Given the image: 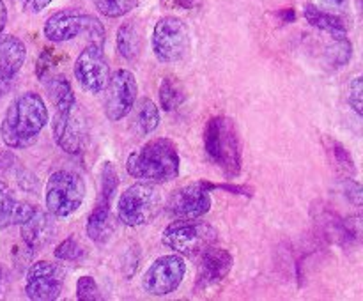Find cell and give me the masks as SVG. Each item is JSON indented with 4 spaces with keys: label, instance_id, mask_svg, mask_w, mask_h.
Returning <instances> with one entry per match:
<instances>
[{
    "label": "cell",
    "instance_id": "obj_1",
    "mask_svg": "<svg viewBox=\"0 0 363 301\" xmlns=\"http://www.w3.org/2000/svg\"><path fill=\"white\" fill-rule=\"evenodd\" d=\"M55 113L52 119V133L57 145L67 154H80L89 138L87 120L82 106L77 103L74 91L64 74H57L46 85Z\"/></svg>",
    "mask_w": 363,
    "mask_h": 301
},
{
    "label": "cell",
    "instance_id": "obj_2",
    "mask_svg": "<svg viewBox=\"0 0 363 301\" xmlns=\"http://www.w3.org/2000/svg\"><path fill=\"white\" fill-rule=\"evenodd\" d=\"M50 120L48 106L38 92H23L11 101L6 110L0 137L11 149H27L38 142L39 135Z\"/></svg>",
    "mask_w": 363,
    "mask_h": 301
},
{
    "label": "cell",
    "instance_id": "obj_3",
    "mask_svg": "<svg viewBox=\"0 0 363 301\" xmlns=\"http://www.w3.org/2000/svg\"><path fill=\"white\" fill-rule=\"evenodd\" d=\"M131 177L149 184H165L181 172V158L176 144L169 138H152L126 159Z\"/></svg>",
    "mask_w": 363,
    "mask_h": 301
},
{
    "label": "cell",
    "instance_id": "obj_4",
    "mask_svg": "<svg viewBox=\"0 0 363 301\" xmlns=\"http://www.w3.org/2000/svg\"><path fill=\"white\" fill-rule=\"evenodd\" d=\"M204 149L209 161L227 177H238L243 165V145L236 123L227 115H215L204 130Z\"/></svg>",
    "mask_w": 363,
    "mask_h": 301
},
{
    "label": "cell",
    "instance_id": "obj_5",
    "mask_svg": "<svg viewBox=\"0 0 363 301\" xmlns=\"http://www.w3.org/2000/svg\"><path fill=\"white\" fill-rule=\"evenodd\" d=\"M218 230L208 222L199 218H176L165 227L162 234V243L183 257L195 259L208 246L216 243Z\"/></svg>",
    "mask_w": 363,
    "mask_h": 301
},
{
    "label": "cell",
    "instance_id": "obj_6",
    "mask_svg": "<svg viewBox=\"0 0 363 301\" xmlns=\"http://www.w3.org/2000/svg\"><path fill=\"white\" fill-rule=\"evenodd\" d=\"M162 205V195L156 184L138 181L121 193L117 200V218L126 227L147 225L156 220Z\"/></svg>",
    "mask_w": 363,
    "mask_h": 301
},
{
    "label": "cell",
    "instance_id": "obj_7",
    "mask_svg": "<svg viewBox=\"0 0 363 301\" xmlns=\"http://www.w3.org/2000/svg\"><path fill=\"white\" fill-rule=\"evenodd\" d=\"M87 186L84 177L73 170H57L45 188L46 209L55 218H67L84 204Z\"/></svg>",
    "mask_w": 363,
    "mask_h": 301
},
{
    "label": "cell",
    "instance_id": "obj_8",
    "mask_svg": "<svg viewBox=\"0 0 363 301\" xmlns=\"http://www.w3.org/2000/svg\"><path fill=\"white\" fill-rule=\"evenodd\" d=\"M45 38L52 42H64L87 34L91 42L105 45V27L96 16L80 11H59L45 21Z\"/></svg>",
    "mask_w": 363,
    "mask_h": 301
},
{
    "label": "cell",
    "instance_id": "obj_9",
    "mask_svg": "<svg viewBox=\"0 0 363 301\" xmlns=\"http://www.w3.org/2000/svg\"><path fill=\"white\" fill-rule=\"evenodd\" d=\"M152 52L162 64L179 62L190 52V30L177 16H163L152 30Z\"/></svg>",
    "mask_w": 363,
    "mask_h": 301
},
{
    "label": "cell",
    "instance_id": "obj_10",
    "mask_svg": "<svg viewBox=\"0 0 363 301\" xmlns=\"http://www.w3.org/2000/svg\"><path fill=\"white\" fill-rule=\"evenodd\" d=\"M186 275V262L179 254L158 257L142 278L144 290L151 296H169L181 285Z\"/></svg>",
    "mask_w": 363,
    "mask_h": 301
},
{
    "label": "cell",
    "instance_id": "obj_11",
    "mask_svg": "<svg viewBox=\"0 0 363 301\" xmlns=\"http://www.w3.org/2000/svg\"><path fill=\"white\" fill-rule=\"evenodd\" d=\"M66 269L57 262L38 261L30 266L25 280V294L32 301H53L62 294Z\"/></svg>",
    "mask_w": 363,
    "mask_h": 301
},
{
    "label": "cell",
    "instance_id": "obj_12",
    "mask_svg": "<svg viewBox=\"0 0 363 301\" xmlns=\"http://www.w3.org/2000/svg\"><path fill=\"white\" fill-rule=\"evenodd\" d=\"M73 71L74 78L84 91L91 92V94H99L105 91L110 78V66L103 46L89 42L77 57Z\"/></svg>",
    "mask_w": 363,
    "mask_h": 301
},
{
    "label": "cell",
    "instance_id": "obj_13",
    "mask_svg": "<svg viewBox=\"0 0 363 301\" xmlns=\"http://www.w3.org/2000/svg\"><path fill=\"white\" fill-rule=\"evenodd\" d=\"M105 91V115L112 123L124 119L137 103L138 85L135 74L128 69H117L108 78Z\"/></svg>",
    "mask_w": 363,
    "mask_h": 301
},
{
    "label": "cell",
    "instance_id": "obj_14",
    "mask_svg": "<svg viewBox=\"0 0 363 301\" xmlns=\"http://www.w3.org/2000/svg\"><path fill=\"white\" fill-rule=\"evenodd\" d=\"M167 209L174 218H201L211 209V195L206 183L186 184L170 195Z\"/></svg>",
    "mask_w": 363,
    "mask_h": 301
},
{
    "label": "cell",
    "instance_id": "obj_15",
    "mask_svg": "<svg viewBox=\"0 0 363 301\" xmlns=\"http://www.w3.org/2000/svg\"><path fill=\"white\" fill-rule=\"evenodd\" d=\"M199 257L201 259H199L197 280H195L197 293H204V290L223 282V278L229 275L234 264V257L229 250L215 248L213 244L206 248Z\"/></svg>",
    "mask_w": 363,
    "mask_h": 301
},
{
    "label": "cell",
    "instance_id": "obj_16",
    "mask_svg": "<svg viewBox=\"0 0 363 301\" xmlns=\"http://www.w3.org/2000/svg\"><path fill=\"white\" fill-rule=\"evenodd\" d=\"M38 209L30 204L16 198L9 184L0 181V229L11 225H23Z\"/></svg>",
    "mask_w": 363,
    "mask_h": 301
},
{
    "label": "cell",
    "instance_id": "obj_17",
    "mask_svg": "<svg viewBox=\"0 0 363 301\" xmlns=\"http://www.w3.org/2000/svg\"><path fill=\"white\" fill-rule=\"evenodd\" d=\"M55 232V225L50 215L41 211H35L27 222L21 225V237H23L25 244L30 250H41L46 243L53 237Z\"/></svg>",
    "mask_w": 363,
    "mask_h": 301
},
{
    "label": "cell",
    "instance_id": "obj_18",
    "mask_svg": "<svg viewBox=\"0 0 363 301\" xmlns=\"http://www.w3.org/2000/svg\"><path fill=\"white\" fill-rule=\"evenodd\" d=\"M25 59H27V48L23 41L16 35L0 32V71L14 78L23 67Z\"/></svg>",
    "mask_w": 363,
    "mask_h": 301
},
{
    "label": "cell",
    "instance_id": "obj_19",
    "mask_svg": "<svg viewBox=\"0 0 363 301\" xmlns=\"http://www.w3.org/2000/svg\"><path fill=\"white\" fill-rule=\"evenodd\" d=\"M305 18H307V21L312 27L326 32V34L332 35L333 39L347 38V28L346 23L342 21V18L335 16V14L325 13V11H321L319 7H315L314 4H307V6H305Z\"/></svg>",
    "mask_w": 363,
    "mask_h": 301
},
{
    "label": "cell",
    "instance_id": "obj_20",
    "mask_svg": "<svg viewBox=\"0 0 363 301\" xmlns=\"http://www.w3.org/2000/svg\"><path fill=\"white\" fill-rule=\"evenodd\" d=\"M85 230H87V236L94 243H106L112 237L113 230H116V223H113L110 208L96 204L91 215H89Z\"/></svg>",
    "mask_w": 363,
    "mask_h": 301
},
{
    "label": "cell",
    "instance_id": "obj_21",
    "mask_svg": "<svg viewBox=\"0 0 363 301\" xmlns=\"http://www.w3.org/2000/svg\"><path fill=\"white\" fill-rule=\"evenodd\" d=\"M116 48L126 60H135L142 52V32L135 21H126L116 35Z\"/></svg>",
    "mask_w": 363,
    "mask_h": 301
},
{
    "label": "cell",
    "instance_id": "obj_22",
    "mask_svg": "<svg viewBox=\"0 0 363 301\" xmlns=\"http://www.w3.org/2000/svg\"><path fill=\"white\" fill-rule=\"evenodd\" d=\"M160 103H162V108L165 112H174L176 108H179L181 105L186 99V91L183 89L181 81L174 76L163 78L162 84H160Z\"/></svg>",
    "mask_w": 363,
    "mask_h": 301
},
{
    "label": "cell",
    "instance_id": "obj_23",
    "mask_svg": "<svg viewBox=\"0 0 363 301\" xmlns=\"http://www.w3.org/2000/svg\"><path fill=\"white\" fill-rule=\"evenodd\" d=\"M160 110L151 99L144 98L140 99L137 106V117H135V123H137L138 131L140 135H151L155 133L156 127L160 126Z\"/></svg>",
    "mask_w": 363,
    "mask_h": 301
},
{
    "label": "cell",
    "instance_id": "obj_24",
    "mask_svg": "<svg viewBox=\"0 0 363 301\" xmlns=\"http://www.w3.org/2000/svg\"><path fill=\"white\" fill-rule=\"evenodd\" d=\"M140 0H92L96 11L106 18H121L131 13Z\"/></svg>",
    "mask_w": 363,
    "mask_h": 301
},
{
    "label": "cell",
    "instance_id": "obj_25",
    "mask_svg": "<svg viewBox=\"0 0 363 301\" xmlns=\"http://www.w3.org/2000/svg\"><path fill=\"white\" fill-rule=\"evenodd\" d=\"M328 154L332 156L333 163H335L344 174L354 176V161L342 144H339V142L335 140H328Z\"/></svg>",
    "mask_w": 363,
    "mask_h": 301
},
{
    "label": "cell",
    "instance_id": "obj_26",
    "mask_svg": "<svg viewBox=\"0 0 363 301\" xmlns=\"http://www.w3.org/2000/svg\"><path fill=\"white\" fill-rule=\"evenodd\" d=\"M351 53H353V46L346 39H335V45L328 50V60L332 66L342 67L351 60Z\"/></svg>",
    "mask_w": 363,
    "mask_h": 301
},
{
    "label": "cell",
    "instance_id": "obj_27",
    "mask_svg": "<svg viewBox=\"0 0 363 301\" xmlns=\"http://www.w3.org/2000/svg\"><path fill=\"white\" fill-rule=\"evenodd\" d=\"M53 254H55V257L60 259V261L74 262L84 255V248H82V244L78 243L74 237H67V239H64L62 243L55 248Z\"/></svg>",
    "mask_w": 363,
    "mask_h": 301
},
{
    "label": "cell",
    "instance_id": "obj_28",
    "mask_svg": "<svg viewBox=\"0 0 363 301\" xmlns=\"http://www.w3.org/2000/svg\"><path fill=\"white\" fill-rule=\"evenodd\" d=\"M77 297L82 301L101 300V290L92 276H80L77 282Z\"/></svg>",
    "mask_w": 363,
    "mask_h": 301
},
{
    "label": "cell",
    "instance_id": "obj_29",
    "mask_svg": "<svg viewBox=\"0 0 363 301\" xmlns=\"http://www.w3.org/2000/svg\"><path fill=\"white\" fill-rule=\"evenodd\" d=\"M362 94H363V78L362 74L354 76L351 80L350 87H347V101H350L351 108L362 115L363 113V101H362Z\"/></svg>",
    "mask_w": 363,
    "mask_h": 301
},
{
    "label": "cell",
    "instance_id": "obj_30",
    "mask_svg": "<svg viewBox=\"0 0 363 301\" xmlns=\"http://www.w3.org/2000/svg\"><path fill=\"white\" fill-rule=\"evenodd\" d=\"M7 25V7L4 4V0H0V32L6 28Z\"/></svg>",
    "mask_w": 363,
    "mask_h": 301
},
{
    "label": "cell",
    "instance_id": "obj_31",
    "mask_svg": "<svg viewBox=\"0 0 363 301\" xmlns=\"http://www.w3.org/2000/svg\"><path fill=\"white\" fill-rule=\"evenodd\" d=\"M199 2H201V0H177V4H179L181 7H184V9H191V7L197 6Z\"/></svg>",
    "mask_w": 363,
    "mask_h": 301
},
{
    "label": "cell",
    "instance_id": "obj_32",
    "mask_svg": "<svg viewBox=\"0 0 363 301\" xmlns=\"http://www.w3.org/2000/svg\"><path fill=\"white\" fill-rule=\"evenodd\" d=\"M4 287H6V273H4L2 266H0V297L4 294Z\"/></svg>",
    "mask_w": 363,
    "mask_h": 301
},
{
    "label": "cell",
    "instance_id": "obj_33",
    "mask_svg": "<svg viewBox=\"0 0 363 301\" xmlns=\"http://www.w3.org/2000/svg\"><path fill=\"white\" fill-rule=\"evenodd\" d=\"M326 2H330V4H342V2H346V0H326Z\"/></svg>",
    "mask_w": 363,
    "mask_h": 301
}]
</instances>
